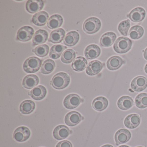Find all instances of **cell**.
<instances>
[{
  "mask_svg": "<svg viewBox=\"0 0 147 147\" xmlns=\"http://www.w3.org/2000/svg\"><path fill=\"white\" fill-rule=\"evenodd\" d=\"M36 107L35 103L32 100H27L23 101L20 106V111L24 114H29L32 113Z\"/></svg>",
  "mask_w": 147,
  "mask_h": 147,
  "instance_id": "obj_29",
  "label": "cell"
},
{
  "mask_svg": "<svg viewBox=\"0 0 147 147\" xmlns=\"http://www.w3.org/2000/svg\"><path fill=\"white\" fill-rule=\"evenodd\" d=\"M49 15L48 13L44 11L39 12L33 15L32 22L34 24L38 26L45 25L49 20Z\"/></svg>",
  "mask_w": 147,
  "mask_h": 147,
  "instance_id": "obj_17",
  "label": "cell"
},
{
  "mask_svg": "<svg viewBox=\"0 0 147 147\" xmlns=\"http://www.w3.org/2000/svg\"><path fill=\"white\" fill-rule=\"evenodd\" d=\"M65 35V30L62 28H59L51 32L48 41L52 43H60L63 40Z\"/></svg>",
  "mask_w": 147,
  "mask_h": 147,
  "instance_id": "obj_19",
  "label": "cell"
},
{
  "mask_svg": "<svg viewBox=\"0 0 147 147\" xmlns=\"http://www.w3.org/2000/svg\"><path fill=\"white\" fill-rule=\"evenodd\" d=\"M134 102L131 97L128 96H123L119 98L118 100V107L122 110L125 111L131 108Z\"/></svg>",
  "mask_w": 147,
  "mask_h": 147,
  "instance_id": "obj_27",
  "label": "cell"
},
{
  "mask_svg": "<svg viewBox=\"0 0 147 147\" xmlns=\"http://www.w3.org/2000/svg\"><path fill=\"white\" fill-rule=\"evenodd\" d=\"M123 63V59L118 56L110 57L107 62V67L111 70H116L119 69Z\"/></svg>",
  "mask_w": 147,
  "mask_h": 147,
  "instance_id": "obj_25",
  "label": "cell"
},
{
  "mask_svg": "<svg viewBox=\"0 0 147 147\" xmlns=\"http://www.w3.org/2000/svg\"><path fill=\"white\" fill-rule=\"evenodd\" d=\"M101 147H113L112 145H110V144H105V145H103Z\"/></svg>",
  "mask_w": 147,
  "mask_h": 147,
  "instance_id": "obj_40",
  "label": "cell"
},
{
  "mask_svg": "<svg viewBox=\"0 0 147 147\" xmlns=\"http://www.w3.org/2000/svg\"><path fill=\"white\" fill-rule=\"evenodd\" d=\"M39 83L38 77L36 75L26 76L23 79V86L26 89H30L37 86Z\"/></svg>",
  "mask_w": 147,
  "mask_h": 147,
  "instance_id": "obj_21",
  "label": "cell"
},
{
  "mask_svg": "<svg viewBox=\"0 0 147 147\" xmlns=\"http://www.w3.org/2000/svg\"><path fill=\"white\" fill-rule=\"evenodd\" d=\"M63 20L62 17L59 14L52 15L48 20L47 26L49 29L55 30L62 25Z\"/></svg>",
  "mask_w": 147,
  "mask_h": 147,
  "instance_id": "obj_24",
  "label": "cell"
},
{
  "mask_svg": "<svg viewBox=\"0 0 147 147\" xmlns=\"http://www.w3.org/2000/svg\"><path fill=\"white\" fill-rule=\"evenodd\" d=\"M117 35L112 32L105 33L100 38V45L104 47H109L111 46L116 41Z\"/></svg>",
  "mask_w": 147,
  "mask_h": 147,
  "instance_id": "obj_22",
  "label": "cell"
},
{
  "mask_svg": "<svg viewBox=\"0 0 147 147\" xmlns=\"http://www.w3.org/2000/svg\"><path fill=\"white\" fill-rule=\"evenodd\" d=\"M70 83V77L65 73L61 72L55 75L51 80V86L55 89L61 90L67 87Z\"/></svg>",
  "mask_w": 147,
  "mask_h": 147,
  "instance_id": "obj_1",
  "label": "cell"
},
{
  "mask_svg": "<svg viewBox=\"0 0 147 147\" xmlns=\"http://www.w3.org/2000/svg\"><path fill=\"white\" fill-rule=\"evenodd\" d=\"M42 61L36 57H31L25 61L23 69L26 73L32 74L38 71L42 66Z\"/></svg>",
  "mask_w": 147,
  "mask_h": 147,
  "instance_id": "obj_3",
  "label": "cell"
},
{
  "mask_svg": "<svg viewBox=\"0 0 147 147\" xmlns=\"http://www.w3.org/2000/svg\"><path fill=\"white\" fill-rule=\"evenodd\" d=\"M142 147V146H139V147Z\"/></svg>",
  "mask_w": 147,
  "mask_h": 147,
  "instance_id": "obj_43",
  "label": "cell"
},
{
  "mask_svg": "<svg viewBox=\"0 0 147 147\" xmlns=\"http://www.w3.org/2000/svg\"><path fill=\"white\" fill-rule=\"evenodd\" d=\"M131 87L134 91L140 92L147 87V79L144 76H138L134 78L131 83Z\"/></svg>",
  "mask_w": 147,
  "mask_h": 147,
  "instance_id": "obj_8",
  "label": "cell"
},
{
  "mask_svg": "<svg viewBox=\"0 0 147 147\" xmlns=\"http://www.w3.org/2000/svg\"><path fill=\"white\" fill-rule=\"evenodd\" d=\"M80 35L77 32L73 31L67 33L65 37L63 43L66 46L72 47L74 46L80 40Z\"/></svg>",
  "mask_w": 147,
  "mask_h": 147,
  "instance_id": "obj_23",
  "label": "cell"
},
{
  "mask_svg": "<svg viewBox=\"0 0 147 147\" xmlns=\"http://www.w3.org/2000/svg\"><path fill=\"white\" fill-rule=\"evenodd\" d=\"M34 33V29L31 26H23L18 31L17 38L20 42H28L32 38Z\"/></svg>",
  "mask_w": 147,
  "mask_h": 147,
  "instance_id": "obj_5",
  "label": "cell"
},
{
  "mask_svg": "<svg viewBox=\"0 0 147 147\" xmlns=\"http://www.w3.org/2000/svg\"><path fill=\"white\" fill-rule=\"evenodd\" d=\"M143 56L144 59L147 60V48L144 51Z\"/></svg>",
  "mask_w": 147,
  "mask_h": 147,
  "instance_id": "obj_39",
  "label": "cell"
},
{
  "mask_svg": "<svg viewBox=\"0 0 147 147\" xmlns=\"http://www.w3.org/2000/svg\"><path fill=\"white\" fill-rule=\"evenodd\" d=\"M108 105V101L107 99L102 96L95 98L92 103L93 109L98 111H104L107 107Z\"/></svg>",
  "mask_w": 147,
  "mask_h": 147,
  "instance_id": "obj_26",
  "label": "cell"
},
{
  "mask_svg": "<svg viewBox=\"0 0 147 147\" xmlns=\"http://www.w3.org/2000/svg\"><path fill=\"white\" fill-rule=\"evenodd\" d=\"M56 147H73L72 144L69 141L65 140L59 142Z\"/></svg>",
  "mask_w": 147,
  "mask_h": 147,
  "instance_id": "obj_37",
  "label": "cell"
},
{
  "mask_svg": "<svg viewBox=\"0 0 147 147\" xmlns=\"http://www.w3.org/2000/svg\"><path fill=\"white\" fill-rule=\"evenodd\" d=\"M130 26V24L129 20H124L119 23L118 26V30L121 35L124 36H127L128 31Z\"/></svg>",
  "mask_w": 147,
  "mask_h": 147,
  "instance_id": "obj_35",
  "label": "cell"
},
{
  "mask_svg": "<svg viewBox=\"0 0 147 147\" xmlns=\"http://www.w3.org/2000/svg\"><path fill=\"white\" fill-rule=\"evenodd\" d=\"M101 26V22L98 18L94 17L90 18L84 22L83 30L87 34H94L99 30Z\"/></svg>",
  "mask_w": 147,
  "mask_h": 147,
  "instance_id": "obj_4",
  "label": "cell"
},
{
  "mask_svg": "<svg viewBox=\"0 0 147 147\" xmlns=\"http://www.w3.org/2000/svg\"><path fill=\"white\" fill-rule=\"evenodd\" d=\"M141 122L140 116L137 114H131L128 115L125 119V125L130 129H134L137 127Z\"/></svg>",
  "mask_w": 147,
  "mask_h": 147,
  "instance_id": "obj_16",
  "label": "cell"
},
{
  "mask_svg": "<svg viewBox=\"0 0 147 147\" xmlns=\"http://www.w3.org/2000/svg\"><path fill=\"white\" fill-rule=\"evenodd\" d=\"M88 64L87 61L82 57H76L72 63V67L75 71L81 72L86 69Z\"/></svg>",
  "mask_w": 147,
  "mask_h": 147,
  "instance_id": "obj_28",
  "label": "cell"
},
{
  "mask_svg": "<svg viewBox=\"0 0 147 147\" xmlns=\"http://www.w3.org/2000/svg\"><path fill=\"white\" fill-rule=\"evenodd\" d=\"M61 56L59 55H57V54L55 53V52H53L52 51L50 50L49 52V57L51 58H52V59H57L60 57Z\"/></svg>",
  "mask_w": 147,
  "mask_h": 147,
  "instance_id": "obj_38",
  "label": "cell"
},
{
  "mask_svg": "<svg viewBox=\"0 0 147 147\" xmlns=\"http://www.w3.org/2000/svg\"><path fill=\"white\" fill-rule=\"evenodd\" d=\"M55 63L51 59H47L42 64L41 73L43 74L47 75L51 74L55 69Z\"/></svg>",
  "mask_w": 147,
  "mask_h": 147,
  "instance_id": "obj_31",
  "label": "cell"
},
{
  "mask_svg": "<svg viewBox=\"0 0 147 147\" xmlns=\"http://www.w3.org/2000/svg\"><path fill=\"white\" fill-rule=\"evenodd\" d=\"M119 147H129V146H127V145H121V146H119Z\"/></svg>",
  "mask_w": 147,
  "mask_h": 147,
  "instance_id": "obj_42",
  "label": "cell"
},
{
  "mask_svg": "<svg viewBox=\"0 0 147 147\" xmlns=\"http://www.w3.org/2000/svg\"><path fill=\"white\" fill-rule=\"evenodd\" d=\"M81 102V98L78 94H71L64 98L63 105L67 109H73L77 107Z\"/></svg>",
  "mask_w": 147,
  "mask_h": 147,
  "instance_id": "obj_6",
  "label": "cell"
},
{
  "mask_svg": "<svg viewBox=\"0 0 147 147\" xmlns=\"http://www.w3.org/2000/svg\"><path fill=\"white\" fill-rule=\"evenodd\" d=\"M146 16V12L144 8L137 7L133 9L128 15V18L131 21L138 23L142 21Z\"/></svg>",
  "mask_w": 147,
  "mask_h": 147,
  "instance_id": "obj_12",
  "label": "cell"
},
{
  "mask_svg": "<svg viewBox=\"0 0 147 147\" xmlns=\"http://www.w3.org/2000/svg\"><path fill=\"white\" fill-rule=\"evenodd\" d=\"M44 2L42 0H29L26 2V8L30 13H35L43 8Z\"/></svg>",
  "mask_w": 147,
  "mask_h": 147,
  "instance_id": "obj_11",
  "label": "cell"
},
{
  "mask_svg": "<svg viewBox=\"0 0 147 147\" xmlns=\"http://www.w3.org/2000/svg\"><path fill=\"white\" fill-rule=\"evenodd\" d=\"M103 68V64L100 61L95 60L90 62L86 67V73L89 76H94L100 72Z\"/></svg>",
  "mask_w": 147,
  "mask_h": 147,
  "instance_id": "obj_13",
  "label": "cell"
},
{
  "mask_svg": "<svg viewBox=\"0 0 147 147\" xmlns=\"http://www.w3.org/2000/svg\"><path fill=\"white\" fill-rule=\"evenodd\" d=\"M49 47L47 45L43 44L38 45L32 50V52L39 57H45L49 54Z\"/></svg>",
  "mask_w": 147,
  "mask_h": 147,
  "instance_id": "obj_34",
  "label": "cell"
},
{
  "mask_svg": "<svg viewBox=\"0 0 147 147\" xmlns=\"http://www.w3.org/2000/svg\"><path fill=\"white\" fill-rule=\"evenodd\" d=\"M101 53L100 48L96 45L92 44L88 46L84 51L85 56L88 60H93L99 56Z\"/></svg>",
  "mask_w": 147,
  "mask_h": 147,
  "instance_id": "obj_14",
  "label": "cell"
},
{
  "mask_svg": "<svg viewBox=\"0 0 147 147\" xmlns=\"http://www.w3.org/2000/svg\"><path fill=\"white\" fill-rule=\"evenodd\" d=\"M144 71H145L146 74H147V63L146 65H145V67H144Z\"/></svg>",
  "mask_w": 147,
  "mask_h": 147,
  "instance_id": "obj_41",
  "label": "cell"
},
{
  "mask_svg": "<svg viewBox=\"0 0 147 147\" xmlns=\"http://www.w3.org/2000/svg\"><path fill=\"white\" fill-rule=\"evenodd\" d=\"M144 30L142 26L136 25L131 27L129 32V36L131 39L136 40L143 36Z\"/></svg>",
  "mask_w": 147,
  "mask_h": 147,
  "instance_id": "obj_30",
  "label": "cell"
},
{
  "mask_svg": "<svg viewBox=\"0 0 147 147\" xmlns=\"http://www.w3.org/2000/svg\"><path fill=\"white\" fill-rule=\"evenodd\" d=\"M131 134L129 131L125 129H122L119 130L115 133V142L117 145L122 144L125 143L130 139Z\"/></svg>",
  "mask_w": 147,
  "mask_h": 147,
  "instance_id": "obj_10",
  "label": "cell"
},
{
  "mask_svg": "<svg viewBox=\"0 0 147 147\" xmlns=\"http://www.w3.org/2000/svg\"><path fill=\"white\" fill-rule=\"evenodd\" d=\"M67 49V47L61 45H53L50 50L52 51L57 55L61 56L62 53L65 50Z\"/></svg>",
  "mask_w": 147,
  "mask_h": 147,
  "instance_id": "obj_36",
  "label": "cell"
},
{
  "mask_svg": "<svg viewBox=\"0 0 147 147\" xmlns=\"http://www.w3.org/2000/svg\"><path fill=\"white\" fill-rule=\"evenodd\" d=\"M83 117L78 112L73 111L68 113L65 117V123L69 126L77 125L83 119Z\"/></svg>",
  "mask_w": 147,
  "mask_h": 147,
  "instance_id": "obj_9",
  "label": "cell"
},
{
  "mask_svg": "<svg viewBox=\"0 0 147 147\" xmlns=\"http://www.w3.org/2000/svg\"><path fill=\"white\" fill-rule=\"evenodd\" d=\"M136 106L140 109L147 107V94L142 93L138 94L135 98Z\"/></svg>",
  "mask_w": 147,
  "mask_h": 147,
  "instance_id": "obj_33",
  "label": "cell"
},
{
  "mask_svg": "<svg viewBox=\"0 0 147 147\" xmlns=\"http://www.w3.org/2000/svg\"><path fill=\"white\" fill-rule=\"evenodd\" d=\"M46 94V88L42 86H38L34 88L29 93V95L32 99L36 100H41L44 98Z\"/></svg>",
  "mask_w": 147,
  "mask_h": 147,
  "instance_id": "obj_18",
  "label": "cell"
},
{
  "mask_svg": "<svg viewBox=\"0 0 147 147\" xmlns=\"http://www.w3.org/2000/svg\"><path fill=\"white\" fill-rule=\"evenodd\" d=\"M30 134V131L29 128L26 126H20L14 131L13 138L15 141L21 142L29 139Z\"/></svg>",
  "mask_w": 147,
  "mask_h": 147,
  "instance_id": "obj_7",
  "label": "cell"
},
{
  "mask_svg": "<svg viewBox=\"0 0 147 147\" xmlns=\"http://www.w3.org/2000/svg\"><path fill=\"white\" fill-rule=\"evenodd\" d=\"M70 134V130L64 125H58L53 131V136L56 139L61 140L67 138Z\"/></svg>",
  "mask_w": 147,
  "mask_h": 147,
  "instance_id": "obj_15",
  "label": "cell"
},
{
  "mask_svg": "<svg viewBox=\"0 0 147 147\" xmlns=\"http://www.w3.org/2000/svg\"><path fill=\"white\" fill-rule=\"evenodd\" d=\"M132 41L126 37L118 38L113 45V49L118 54L127 53L131 49Z\"/></svg>",
  "mask_w": 147,
  "mask_h": 147,
  "instance_id": "obj_2",
  "label": "cell"
},
{
  "mask_svg": "<svg viewBox=\"0 0 147 147\" xmlns=\"http://www.w3.org/2000/svg\"><path fill=\"white\" fill-rule=\"evenodd\" d=\"M49 37L48 32L44 30H40L37 31L32 38V43L34 45L44 43L47 41Z\"/></svg>",
  "mask_w": 147,
  "mask_h": 147,
  "instance_id": "obj_20",
  "label": "cell"
},
{
  "mask_svg": "<svg viewBox=\"0 0 147 147\" xmlns=\"http://www.w3.org/2000/svg\"><path fill=\"white\" fill-rule=\"evenodd\" d=\"M76 53L74 50L69 49L63 53L61 61L64 63H70L75 59Z\"/></svg>",
  "mask_w": 147,
  "mask_h": 147,
  "instance_id": "obj_32",
  "label": "cell"
}]
</instances>
